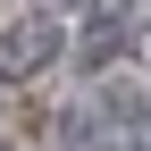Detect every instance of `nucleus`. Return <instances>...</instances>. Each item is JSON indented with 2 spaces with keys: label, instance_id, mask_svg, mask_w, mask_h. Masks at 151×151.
<instances>
[{
  "label": "nucleus",
  "instance_id": "nucleus-1",
  "mask_svg": "<svg viewBox=\"0 0 151 151\" xmlns=\"http://www.w3.org/2000/svg\"><path fill=\"white\" fill-rule=\"evenodd\" d=\"M143 9H151V0H92V9H84V34H76V59H84V67H109L126 42H134Z\"/></svg>",
  "mask_w": 151,
  "mask_h": 151
},
{
  "label": "nucleus",
  "instance_id": "nucleus-2",
  "mask_svg": "<svg viewBox=\"0 0 151 151\" xmlns=\"http://www.w3.org/2000/svg\"><path fill=\"white\" fill-rule=\"evenodd\" d=\"M50 50H59V25H50V17H25V25L17 34H0V84H25L34 67H50Z\"/></svg>",
  "mask_w": 151,
  "mask_h": 151
},
{
  "label": "nucleus",
  "instance_id": "nucleus-3",
  "mask_svg": "<svg viewBox=\"0 0 151 151\" xmlns=\"http://www.w3.org/2000/svg\"><path fill=\"white\" fill-rule=\"evenodd\" d=\"M0 151H9V143H0Z\"/></svg>",
  "mask_w": 151,
  "mask_h": 151
}]
</instances>
